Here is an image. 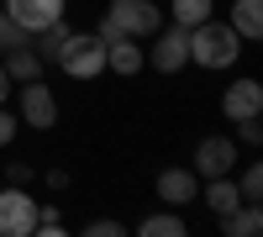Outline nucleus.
<instances>
[{"label": "nucleus", "instance_id": "f257e3e1", "mask_svg": "<svg viewBox=\"0 0 263 237\" xmlns=\"http://www.w3.org/2000/svg\"><path fill=\"white\" fill-rule=\"evenodd\" d=\"M242 58V37L232 32V21H200V27H190V63L195 69H211V74H221L232 69V63Z\"/></svg>", "mask_w": 263, "mask_h": 237}, {"label": "nucleus", "instance_id": "f03ea898", "mask_svg": "<svg viewBox=\"0 0 263 237\" xmlns=\"http://www.w3.org/2000/svg\"><path fill=\"white\" fill-rule=\"evenodd\" d=\"M163 27V11L153 6V0H111L105 6V16H100V42H116V37H153Z\"/></svg>", "mask_w": 263, "mask_h": 237}, {"label": "nucleus", "instance_id": "7ed1b4c3", "mask_svg": "<svg viewBox=\"0 0 263 237\" xmlns=\"http://www.w3.org/2000/svg\"><path fill=\"white\" fill-rule=\"evenodd\" d=\"M53 63L69 79H100L105 74V42L95 37V32H63L58 37V48H53Z\"/></svg>", "mask_w": 263, "mask_h": 237}, {"label": "nucleus", "instance_id": "20e7f679", "mask_svg": "<svg viewBox=\"0 0 263 237\" xmlns=\"http://www.w3.org/2000/svg\"><path fill=\"white\" fill-rule=\"evenodd\" d=\"M37 227V195L27 185H6L0 190V237H32Z\"/></svg>", "mask_w": 263, "mask_h": 237}, {"label": "nucleus", "instance_id": "39448f33", "mask_svg": "<svg viewBox=\"0 0 263 237\" xmlns=\"http://www.w3.org/2000/svg\"><path fill=\"white\" fill-rule=\"evenodd\" d=\"M142 53H147V63L158 74H179L184 63H190V27H158Z\"/></svg>", "mask_w": 263, "mask_h": 237}, {"label": "nucleus", "instance_id": "423d86ee", "mask_svg": "<svg viewBox=\"0 0 263 237\" xmlns=\"http://www.w3.org/2000/svg\"><path fill=\"white\" fill-rule=\"evenodd\" d=\"M21 126H32V132H53L58 126V100H53V90L42 79H27L21 84Z\"/></svg>", "mask_w": 263, "mask_h": 237}, {"label": "nucleus", "instance_id": "0eeeda50", "mask_svg": "<svg viewBox=\"0 0 263 237\" xmlns=\"http://www.w3.org/2000/svg\"><path fill=\"white\" fill-rule=\"evenodd\" d=\"M0 11H6L27 37H37V32H48V27L63 21V0H6Z\"/></svg>", "mask_w": 263, "mask_h": 237}, {"label": "nucleus", "instance_id": "6e6552de", "mask_svg": "<svg viewBox=\"0 0 263 237\" xmlns=\"http://www.w3.org/2000/svg\"><path fill=\"white\" fill-rule=\"evenodd\" d=\"M190 169H195L200 179L232 174V169H237V142H232V137H221V132H216V137H200V142H195V158H190Z\"/></svg>", "mask_w": 263, "mask_h": 237}, {"label": "nucleus", "instance_id": "1a4fd4ad", "mask_svg": "<svg viewBox=\"0 0 263 237\" xmlns=\"http://www.w3.org/2000/svg\"><path fill=\"white\" fill-rule=\"evenodd\" d=\"M158 200L163 206H174V211H184L190 200H200V174H195V169H163L158 174Z\"/></svg>", "mask_w": 263, "mask_h": 237}, {"label": "nucleus", "instance_id": "9d476101", "mask_svg": "<svg viewBox=\"0 0 263 237\" xmlns=\"http://www.w3.org/2000/svg\"><path fill=\"white\" fill-rule=\"evenodd\" d=\"M221 111L232 121H248V116H263V84L258 79H232L227 95H221Z\"/></svg>", "mask_w": 263, "mask_h": 237}, {"label": "nucleus", "instance_id": "9b49d317", "mask_svg": "<svg viewBox=\"0 0 263 237\" xmlns=\"http://www.w3.org/2000/svg\"><path fill=\"white\" fill-rule=\"evenodd\" d=\"M142 63H147V53H142L137 37H116V42H105V74L132 79V74H142Z\"/></svg>", "mask_w": 263, "mask_h": 237}, {"label": "nucleus", "instance_id": "f8f14e48", "mask_svg": "<svg viewBox=\"0 0 263 237\" xmlns=\"http://www.w3.org/2000/svg\"><path fill=\"white\" fill-rule=\"evenodd\" d=\"M216 227H221V237H258L263 232V211H258V200H242L227 216H216Z\"/></svg>", "mask_w": 263, "mask_h": 237}, {"label": "nucleus", "instance_id": "ddd939ff", "mask_svg": "<svg viewBox=\"0 0 263 237\" xmlns=\"http://www.w3.org/2000/svg\"><path fill=\"white\" fill-rule=\"evenodd\" d=\"M232 32L242 37V42H258L263 37V0H232Z\"/></svg>", "mask_w": 263, "mask_h": 237}, {"label": "nucleus", "instance_id": "4468645a", "mask_svg": "<svg viewBox=\"0 0 263 237\" xmlns=\"http://www.w3.org/2000/svg\"><path fill=\"white\" fill-rule=\"evenodd\" d=\"M6 74H11V84H27V79H42V58H37V48L32 42H21V48H6Z\"/></svg>", "mask_w": 263, "mask_h": 237}, {"label": "nucleus", "instance_id": "2eb2a0df", "mask_svg": "<svg viewBox=\"0 0 263 237\" xmlns=\"http://www.w3.org/2000/svg\"><path fill=\"white\" fill-rule=\"evenodd\" d=\"M200 195H205V206L216 211V216H227L232 206H242V190H237V179H232V174H216V179H205V190H200Z\"/></svg>", "mask_w": 263, "mask_h": 237}, {"label": "nucleus", "instance_id": "dca6fc26", "mask_svg": "<svg viewBox=\"0 0 263 237\" xmlns=\"http://www.w3.org/2000/svg\"><path fill=\"white\" fill-rule=\"evenodd\" d=\"M137 232H142V237H184V232H190V222H184L174 206H163V211H153V216H142V222H137Z\"/></svg>", "mask_w": 263, "mask_h": 237}, {"label": "nucleus", "instance_id": "f3484780", "mask_svg": "<svg viewBox=\"0 0 263 237\" xmlns=\"http://www.w3.org/2000/svg\"><path fill=\"white\" fill-rule=\"evenodd\" d=\"M168 16H174V27H200V21L216 16V0H168Z\"/></svg>", "mask_w": 263, "mask_h": 237}, {"label": "nucleus", "instance_id": "a211bd4d", "mask_svg": "<svg viewBox=\"0 0 263 237\" xmlns=\"http://www.w3.org/2000/svg\"><path fill=\"white\" fill-rule=\"evenodd\" d=\"M32 232L58 237V232H63V211H58V206H48V200H37V227H32Z\"/></svg>", "mask_w": 263, "mask_h": 237}, {"label": "nucleus", "instance_id": "6ab92c4d", "mask_svg": "<svg viewBox=\"0 0 263 237\" xmlns=\"http://www.w3.org/2000/svg\"><path fill=\"white\" fill-rule=\"evenodd\" d=\"M237 190H242V200H263V169L248 163L242 174H237Z\"/></svg>", "mask_w": 263, "mask_h": 237}, {"label": "nucleus", "instance_id": "aec40b11", "mask_svg": "<svg viewBox=\"0 0 263 237\" xmlns=\"http://www.w3.org/2000/svg\"><path fill=\"white\" fill-rule=\"evenodd\" d=\"M21 42H32V37H27V32H21V27H16V21L6 16V11H0V48H21Z\"/></svg>", "mask_w": 263, "mask_h": 237}, {"label": "nucleus", "instance_id": "412c9836", "mask_svg": "<svg viewBox=\"0 0 263 237\" xmlns=\"http://www.w3.org/2000/svg\"><path fill=\"white\" fill-rule=\"evenodd\" d=\"M237 142H242V148H258V142H263V121H258V116L237 121Z\"/></svg>", "mask_w": 263, "mask_h": 237}, {"label": "nucleus", "instance_id": "4be33fe9", "mask_svg": "<svg viewBox=\"0 0 263 237\" xmlns=\"http://www.w3.org/2000/svg\"><path fill=\"white\" fill-rule=\"evenodd\" d=\"M16 132H21V116H16V111H6V105H0V148H6V142H11Z\"/></svg>", "mask_w": 263, "mask_h": 237}, {"label": "nucleus", "instance_id": "5701e85b", "mask_svg": "<svg viewBox=\"0 0 263 237\" xmlns=\"http://www.w3.org/2000/svg\"><path fill=\"white\" fill-rule=\"evenodd\" d=\"M84 232H90V237H121L126 227H121V222H111V216H100V222H90Z\"/></svg>", "mask_w": 263, "mask_h": 237}, {"label": "nucleus", "instance_id": "b1692460", "mask_svg": "<svg viewBox=\"0 0 263 237\" xmlns=\"http://www.w3.org/2000/svg\"><path fill=\"white\" fill-rule=\"evenodd\" d=\"M6 185H32V163H6Z\"/></svg>", "mask_w": 263, "mask_h": 237}, {"label": "nucleus", "instance_id": "393cba45", "mask_svg": "<svg viewBox=\"0 0 263 237\" xmlns=\"http://www.w3.org/2000/svg\"><path fill=\"white\" fill-rule=\"evenodd\" d=\"M6 95H11V74H6V63H0V105H6Z\"/></svg>", "mask_w": 263, "mask_h": 237}]
</instances>
